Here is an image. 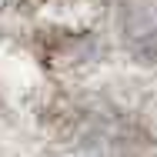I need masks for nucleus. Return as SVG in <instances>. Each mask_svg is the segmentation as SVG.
Returning a JSON list of instances; mask_svg holds the SVG:
<instances>
[{
    "mask_svg": "<svg viewBox=\"0 0 157 157\" xmlns=\"http://www.w3.org/2000/svg\"><path fill=\"white\" fill-rule=\"evenodd\" d=\"M130 7H137L140 13L137 17L127 13V30L140 33L144 47H154L157 44V0H130Z\"/></svg>",
    "mask_w": 157,
    "mask_h": 157,
    "instance_id": "1",
    "label": "nucleus"
}]
</instances>
